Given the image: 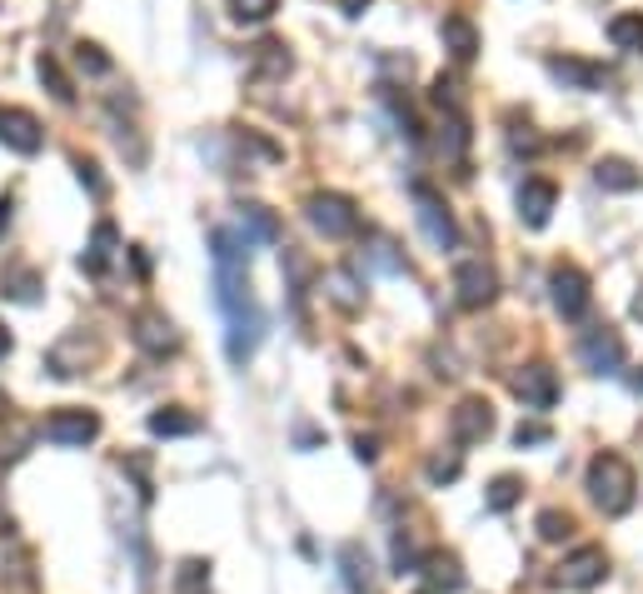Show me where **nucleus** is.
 Wrapping results in <instances>:
<instances>
[{"label":"nucleus","mask_w":643,"mask_h":594,"mask_svg":"<svg viewBox=\"0 0 643 594\" xmlns=\"http://www.w3.org/2000/svg\"><path fill=\"white\" fill-rule=\"evenodd\" d=\"M549 75H554V81H563V85H573V90H598V85H604V71H598V65L573 60V56L549 60Z\"/></svg>","instance_id":"nucleus-15"},{"label":"nucleus","mask_w":643,"mask_h":594,"mask_svg":"<svg viewBox=\"0 0 643 594\" xmlns=\"http://www.w3.org/2000/svg\"><path fill=\"white\" fill-rule=\"evenodd\" d=\"M549 295H554V310H559L563 320H579L589 310V275L579 265H559L549 275Z\"/></svg>","instance_id":"nucleus-7"},{"label":"nucleus","mask_w":643,"mask_h":594,"mask_svg":"<svg viewBox=\"0 0 643 594\" xmlns=\"http://www.w3.org/2000/svg\"><path fill=\"white\" fill-rule=\"evenodd\" d=\"M364 5H369V0H340V11H344V15H360Z\"/></svg>","instance_id":"nucleus-33"},{"label":"nucleus","mask_w":643,"mask_h":594,"mask_svg":"<svg viewBox=\"0 0 643 594\" xmlns=\"http://www.w3.org/2000/svg\"><path fill=\"white\" fill-rule=\"evenodd\" d=\"M514 445L524 450V445H549V425H538V420H524V425L514 429Z\"/></svg>","instance_id":"nucleus-30"},{"label":"nucleus","mask_w":643,"mask_h":594,"mask_svg":"<svg viewBox=\"0 0 643 594\" xmlns=\"http://www.w3.org/2000/svg\"><path fill=\"white\" fill-rule=\"evenodd\" d=\"M519 495H524V485H519L514 475H499L489 485V495H484V505H489L494 514H504V510H514V505H519Z\"/></svg>","instance_id":"nucleus-22"},{"label":"nucleus","mask_w":643,"mask_h":594,"mask_svg":"<svg viewBox=\"0 0 643 594\" xmlns=\"http://www.w3.org/2000/svg\"><path fill=\"white\" fill-rule=\"evenodd\" d=\"M633 489H639V480H633V464L623 454H594V464H589V495H594L598 510L629 514Z\"/></svg>","instance_id":"nucleus-2"},{"label":"nucleus","mask_w":643,"mask_h":594,"mask_svg":"<svg viewBox=\"0 0 643 594\" xmlns=\"http://www.w3.org/2000/svg\"><path fill=\"white\" fill-rule=\"evenodd\" d=\"M275 5H280V0H230V15L234 21H245V25H259V21L275 15Z\"/></svg>","instance_id":"nucleus-24"},{"label":"nucleus","mask_w":643,"mask_h":594,"mask_svg":"<svg viewBox=\"0 0 643 594\" xmlns=\"http://www.w3.org/2000/svg\"><path fill=\"white\" fill-rule=\"evenodd\" d=\"M514 395L524 400V410H554V400H559V380H554L549 365H524L514 375Z\"/></svg>","instance_id":"nucleus-12"},{"label":"nucleus","mask_w":643,"mask_h":594,"mask_svg":"<svg viewBox=\"0 0 643 594\" xmlns=\"http://www.w3.org/2000/svg\"><path fill=\"white\" fill-rule=\"evenodd\" d=\"M424 574H429V590L434 594H454V590H464V574H459V559L454 555H434V559H424Z\"/></svg>","instance_id":"nucleus-19"},{"label":"nucleus","mask_w":643,"mask_h":594,"mask_svg":"<svg viewBox=\"0 0 643 594\" xmlns=\"http://www.w3.org/2000/svg\"><path fill=\"white\" fill-rule=\"evenodd\" d=\"M494 290H499V280H494V270L484 260H464L454 270V295L464 310H484L494 300Z\"/></svg>","instance_id":"nucleus-10"},{"label":"nucleus","mask_w":643,"mask_h":594,"mask_svg":"<svg viewBox=\"0 0 643 594\" xmlns=\"http://www.w3.org/2000/svg\"><path fill=\"white\" fill-rule=\"evenodd\" d=\"M245 220H250V230H255L259 240H275V235H280V226H275V215H269L265 205H245Z\"/></svg>","instance_id":"nucleus-28"},{"label":"nucleus","mask_w":643,"mask_h":594,"mask_svg":"<svg viewBox=\"0 0 643 594\" xmlns=\"http://www.w3.org/2000/svg\"><path fill=\"white\" fill-rule=\"evenodd\" d=\"M40 435H46L50 445H90L95 435H100V415L95 410H56V415L40 425Z\"/></svg>","instance_id":"nucleus-6"},{"label":"nucleus","mask_w":643,"mask_h":594,"mask_svg":"<svg viewBox=\"0 0 643 594\" xmlns=\"http://www.w3.org/2000/svg\"><path fill=\"white\" fill-rule=\"evenodd\" d=\"M639 390H643V375H639Z\"/></svg>","instance_id":"nucleus-38"},{"label":"nucleus","mask_w":643,"mask_h":594,"mask_svg":"<svg viewBox=\"0 0 643 594\" xmlns=\"http://www.w3.org/2000/svg\"><path fill=\"white\" fill-rule=\"evenodd\" d=\"M0 415H5V395H0Z\"/></svg>","instance_id":"nucleus-37"},{"label":"nucleus","mask_w":643,"mask_h":594,"mask_svg":"<svg viewBox=\"0 0 643 594\" xmlns=\"http://www.w3.org/2000/svg\"><path fill=\"white\" fill-rule=\"evenodd\" d=\"M445 46H449V56L464 65V60H474V50H480V31H474L464 15H449L445 21Z\"/></svg>","instance_id":"nucleus-17"},{"label":"nucleus","mask_w":643,"mask_h":594,"mask_svg":"<svg viewBox=\"0 0 643 594\" xmlns=\"http://www.w3.org/2000/svg\"><path fill=\"white\" fill-rule=\"evenodd\" d=\"M554 201H559L554 180H524V191H519V220H524L529 230H544L549 226Z\"/></svg>","instance_id":"nucleus-13"},{"label":"nucleus","mask_w":643,"mask_h":594,"mask_svg":"<svg viewBox=\"0 0 643 594\" xmlns=\"http://www.w3.org/2000/svg\"><path fill=\"white\" fill-rule=\"evenodd\" d=\"M245 260H250V245H240L234 230H215V286H220V310L230 320V360L245 365L259 346V330H265V315H259L255 295H250V280H245Z\"/></svg>","instance_id":"nucleus-1"},{"label":"nucleus","mask_w":643,"mask_h":594,"mask_svg":"<svg viewBox=\"0 0 643 594\" xmlns=\"http://www.w3.org/2000/svg\"><path fill=\"white\" fill-rule=\"evenodd\" d=\"M199 420L185 415V410H160V415H150V435H160V440H175V435H195Z\"/></svg>","instance_id":"nucleus-21"},{"label":"nucleus","mask_w":643,"mask_h":594,"mask_svg":"<svg viewBox=\"0 0 643 594\" xmlns=\"http://www.w3.org/2000/svg\"><path fill=\"white\" fill-rule=\"evenodd\" d=\"M608 574V555L598 545H579L573 555H563V565L554 570V584L559 590H594V584H604Z\"/></svg>","instance_id":"nucleus-4"},{"label":"nucleus","mask_w":643,"mask_h":594,"mask_svg":"<svg viewBox=\"0 0 643 594\" xmlns=\"http://www.w3.org/2000/svg\"><path fill=\"white\" fill-rule=\"evenodd\" d=\"M414 215H420V230L434 250H454L459 226H454V215H449V205L439 201L429 185H414Z\"/></svg>","instance_id":"nucleus-3"},{"label":"nucleus","mask_w":643,"mask_h":594,"mask_svg":"<svg viewBox=\"0 0 643 594\" xmlns=\"http://www.w3.org/2000/svg\"><path fill=\"white\" fill-rule=\"evenodd\" d=\"M459 475V460H429V480L434 485H449Z\"/></svg>","instance_id":"nucleus-31"},{"label":"nucleus","mask_w":643,"mask_h":594,"mask_svg":"<svg viewBox=\"0 0 643 594\" xmlns=\"http://www.w3.org/2000/svg\"><path fill=\"white\" fill-rule=\"evenodd\" d=\"M354 454H360V460H375V440H354Z\"/></svg>","instance_id":"nucleus-32"},{"label":"nucleus","mask_w":643,"mask_h":594,"mask_svg":"<svg viewBox=\"0 0 643 594\" xmlns=\"http://www.w3.org/2000/svg\"><path fill=\"white\" fill-rule=\"evenodd\" d=\"M340 565H344V584H350V594H379L375 590V565H369V555H364L360 545H344L340 549Z\"/></svg>","instance_id":"nucleus-16"},{"label":"nucleus","mask_w":643,"mask_h":594,"mask_svg":"<svg viewBox=\"0 0 643 594\" xmlns=\"http://www.w3.org/2000/svg\"><path fill=\"white\" fill-rule=\"evenodd\" d=\"M579 360H584L594 375H619L623 369V340L608 330V325L584 330V340H579Z\"/></svg>","instance_id":"nucleus-9"},{"label":"nucleus","mask_w":643,"mask_h":594,"mask_svg":"<svg viewBox=\"0 0 643 594\" xmlns=\"http://www.w3.org/2000/svg\"><path fill=\"white\" fill-rule=\"evenodd\" d=\"M40 120L31 110H15V106H0V145H11L15 155H36L40 150Z\"/></svg>","instance_id":"nucleus-11"},{"label":"nucleus","mask_w":643,"mask_h":594,"mask_svg":"<svg viewBox=\"0 0 643 594\" xmlns=\"http://www.w3.org/2000/svg\"><path fill=\"white\" fill-rule=\"evenodd\" d=\"M11 226V201H0V230Z\"/></svg>","instance_id":"nucleus-35"},{"label":"nucleus","mask_w":643,"mask_h":594,"mask_svg":"<svg viewBox=\"0 0 643 594\" xmlns=\"http://www.w3.org/2000/svg\"><path fill=\"white\" fill-rule=\"evenodd\" d=\"M569 530H573L569 514H559V510H544V514H538V540H549V545H554V540H563Z\"/></svg>","instance_id":"nucleus-26"},{"label":"nucleus","mask_w":643,"mask_h":594,"mask_svg":"<svg viewBox=\"0 0 643 594\" xmlns=\"http://www.w3.org/2000/svg\"><path fill=\"white\" fill-rule=\"evenodd\" d=\"M135 340H141L150 355H165V350H175V346H180L175 325L165 320L160 310H145V315H135Z\"/></svg>","instance_id":"nucleus-14"},{"label":"nucleus","mask_w":643,"mask_h":594,"mask_svg":"<svg viewBox=\"0 0 643 594\" xmlns=\"http://www.w3.org/2000/svg\"><path fill=\"white\" fill-rule=\"evenodd\" d=\"M210 590V565L205 559H185L175 574V594H205Z\"/></svg>","instance_id":"nucleus-23"},{"label":"nucleus","mask_w":643,"mask_h":594,"mask_svg":"<svg viewBox=\"0 0 643 594\" xmlns=\"http://www.w3.org/2000/svg\"><path fill=\"white\" fill-rule=\"evenodd\" d=\"M608 40H614V46L619 50H639L643 56V15H614V21H608Z\"/></svg>","instance_id":"nucleus-20"},{"label":"nucleus","mask_w":643,"mask_h":594,"mask_svg":"<svg viewBox=\"0 0 643 594\" xmlns=\"http://www.w3.org/2000/svg\"><path fill=\"white\" fill-rule=\"evenodd\" d=\"M110 245H116V230H110V226H100V230H95L90 255H85V270H100V265L110 260Z\"/></svg>","instance_id":"nucleus-27"},{"label":"nucleus","mask_w":643,"mask_h":594,"mask_svg":"<svg viewBox=\"0 0 643 594\" xmlns=\"http://www.w3.org/2000/svg\"><path fill=\"white\" fill-rule=\"evenodd\" d=\"M594 175H598V185H604V191H639V185H643V175L629 166V160H619V155L598 160Z\"/></svg>","instance_id":"nucleus-18"},{"label":"nucleus","mask_w":643,"mask_h":594,"mask_svg":"<svg viewBox=\"0 0 643 594\" xmlns=\"http://www.w3.org/2000/svg\"><path fill=\"white\" fill-rule=\"evenodd\" d=\"M449 429H454L459 445H484L494 435V404L480 400V395H469V400L454 404V415H449Z\"/></svg>","instance_id":"nucleus-8"},{"label":"nucleus","mask_w":643,"mask_h":594,"mask_svg":"<svg viewBox=\"0 0 643 594\" xmlns=\"http://www.w3.org/2000/svg\"><path fill=\"white\" fill-rule=\"evenodd\" d=\"M75 65H81V71H90V75H106L110 71V60L100 56V46H75Z\"/></svg>","instance_id":"nucleus-29"},{"label":"nucleus","mask_w":643,"mask_h":594,"mask_svg":"<svg viewBox=\"0 0 643 594\" xmlns=\"http://www.w3.org/2000/svg\"><path fill=\"white\" fill-rule=\"evenodd\" d=\"M633 310H639V315H643V295H639V300H633Z\"/></svg>","instance_id":"nucleus-36"},{"label":"nucleus","mask_w":643,"mask_h":594,"mask_svg":"<svg viewBox=\"0 0 643 594\" xmlns=\"http://www.w3.org/2000/svg\"><path fill=\"white\" fill-rule=\"evenodd\" d=\"M310 226L319 230V235H329V240H344V235H354L360 230V210H354V201L350 195H315L310 201Z\"/></svg>","instance_id":"nucleus-5"},{"label":"nucleus","mask_w":643,"mask_h":594,"mask_svg":"<svg viewBox=\"0 0 643 594\" xmlns=\"http://www.w3.org/2000/svg\"><path fill=\"white\" fill-rule=\"evenodd\" d=\"M11 355V335H5V325H0V360Z\"/></svg>","instance_id":"nucleus-34"},{"label":"nucleus","mask_w":643,"mask_h":594,"mask_svg":"<svg viewBox=\"0 0 643 594\" xmlns=\"http://www.w3.org/2000/svg\"><path fill=\"white\" fill-rule=\"evenodd\" d=\"M40 81H46L50 85V96H56V100H65V106H71V100H75V90H71V81H65V71H60V65H56V60H40Z\"/></svg>","instance_id":"nucleus-25"}]
</instances>
